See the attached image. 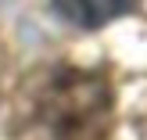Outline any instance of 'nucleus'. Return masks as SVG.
Returning <instances> with one entry per match:
<instances>
[{
  "instance_id": "1",
  "label": "nucleus",
  "mask_w": 147,
  "mask_h": 140,
  "mask_svg": "<svg viewBox=\"0 0 147 140\" xmlns=\"http://www.w3.org/2000/svg\"><path fill=\"white\" fill-rule=\"evenodd\" d=\"M43 140H108L111 129V86L97 72H54L40 97Z\"/></svg>"
},
{
  "instance_id": "2",
  "label": "nucleus",
  "mask_w": 147,
  "mask_h": 140,
  "mask_svg": "<svg viewBox=\"0 0 147 140\" xmlns=\"http://www.w3.org/2000/svg\"><path fill=\"white\" fill-rule=\"evenodd\" d=\"M140 0H54L57 14H61L68 25H79V29H100L108 22L129 14Z\"/></svg>"
}]
</instances>
